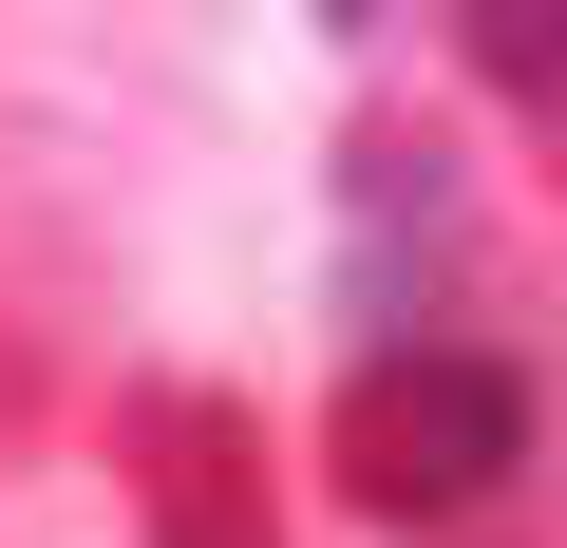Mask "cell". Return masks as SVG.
Here are the masks:
<instances>
[{"label":"cell","instance_id":"cell-3","mask_svg":"<svg viewBox=\"0 0 567 548\" xmlns=\"http://www.w3.org/2000/svg\"><path fill=\"white\" fill-rule=\"evenodd\" d=\"M454 39H473V76H492V95H529V114H548V152H567V0H454Z\"/></svg>","mask_w":567,"mask_h":548},{"label":"cell","instance_id":"cell-2","mask_svg":"<svg viewBox=\"0 0 567 548\" xmlns=\"http://www.w3.org/2000/svg\"><path fill=\"white\" fill-rule=\"evenodd\" d=\"M133 510H152V548H284V510H265V416L208 397V379H152V397H133Z\"/></svg>","mask_w":567,"mask_h":548},{"label":"cell","instance_id":"cell-1","mask_svg":"<svg viewBox=\"0 0 567 548\" xmlns=\"http://www.w3.org/2000/svg\"><path fill=\"white\" fill-rule=\"evenodd\" d=\"M529 473V379L473 360V341H416V360H360L341 379V492L360 510H492Z\"/></svg>","mask_w":567,"mask_h":548}]
</instances>
